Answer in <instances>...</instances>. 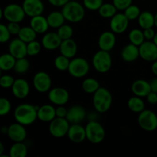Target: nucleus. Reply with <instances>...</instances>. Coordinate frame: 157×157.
Listing matches in <instances>:
<instances>
[{
	"instance_id": "nucleus-4",
	"label": "nucleus",
	"mask_w": 157,
	"mask_h": 157,
	"mask_svg": "<svg viewBox=\"0 0 157 157\" xmlns=\"http://www.w3.org/2000/svg\"><path fill=\"white\" fill-rule=\"evenodd\" d=\"M26 14L22 6L11 3L7 5L4 9L0 10V18H4L9 22H21L25 18Z\"/></svg>"
},
{
	"instance_id": "nucleus-10",
	"label": "nucleus",
	"mask_w": 157,
	"mask_h": 157,
	"mask_svg": "<svg viewBox=\"0 0 157 157\" xmlns=\"http://www.w3.org/2000/svg\"><path fill=\"white\" fill-rule=\"evenodd\" d=\"M32 84L34 88L38 92L46 93L52 89V78L47 72L38 71L34 75Z\"/></svg>"
},
{
	"instance_id": "nucleus-55",
	"label": "nucleus",
	"mask_w": 157,
	"mask_h": 157,
	"mask_svg": "<svg viewBox=\"0 0 157 157\" xmlns=\"http://www.w3.org/2000/svg\"><path fill=\"white\" fill-rule=\"evenodd\" d=\"M153 42H154L155 44H156V45H157V32H156V35H155L154 38H153Z\"/></svg>"
},
{
	"instance_id": "nucleus-2",
	"label": "nucleus",
	"mask_w": 157,
	"mask_h": 157,
	"mask_svg": "<svg viewBox=\"0 0 157 157\" xmlns=\"http://www.w3.org/2000/svg\"><path fill=\"white\" fill-rule=\"evenodd\" d=\"M93 106L97 113H104L108 111L113 103V96L108 89L101 87L93 95Z\"/></svg>"
},
{
	"instance_id": "nucleus-34",
	"label": "nucleus",
	"mask_w": 157,
	"mask_h": 157,
	"mask_svg": "<svg viewBox=\"0 0 157 157\" xmlns=\"http://www.w3.org/2000/svg\"><path fill=\"white\" fill-rule=\"evenodd\" d=\"M101 87L99 81L93 78H87L83 81L82 89L87 94H94Z\"/></svg>"
},
{
	"instance_id": "nucleus-26",
	"label": "nucleus",
	"mask_w": 157,
	"mask_h": 157,
	"mask_svg": "<svg viewBox=\"0 0 157 157\" xmlns=\"http://www.w3.org/2000/svg\"><path fill=\"white\" fill-rule=\"evenodd\" d=\"M30 26L37 32V34L46 33L50 28L47 17H44L42 15L31 18Z\"/></svg>"
},
{
	"instance_id": "nucleus-46",
	"label": "nucleus",
	"mask_w": 157,
	"mask_h": 157,
	"mask_svg": "<svg viewBox=\"0 0 157 157\" xmlns=\"http://www.w3.org/2000/svg\"><path fill=\"white\" fill-rule=\"evenodd\" d=\"M7 27L12 35H18L21 28L18 22H9Z\"/></svg>"
},
{
	"instance_id": "nucleus-16",
	"label": "nucleus",
	"mask_w": 157,
	"mask_h": 157,
	"mask_svg": "<svg viewBox=\"0 0 157 157\" xmlns=\"http://www.w3.org/2000/svg\"><path fill=\"white\" fill-rule=\"evenodd\" d=\"M87 117V111L81 105H74L69 107L66 119L71 124H81L85 120Z\"/></svg>"
},
{
	"instance_id": "nucleus-23",
	"label": "nucleus",
	"mask_w": 157,
	"mask_h": 157,
	"mask_svg": "<svg viewBox=\"0 0 157 157\" xmlns=\"http://www.w3.org/2000/svg\"><path fill=\"white\" fill-rule=\"evenodd\" d=\"M131 90L135 96L140 97L142 98H147V95L151 92L150 82L143 79L136 80L132 84Z\"/></svg>"
},
{
	"instance_id": "nucleus-18",
	"label": "nucleus",
	"mask_w": 157,
	"mask_h": 157,
	"mask_svg": "<svg viewBox=\"0 0 157 157\" xmlns=\"http://www.w3.org/2000/svg\"><path fill=\"white\" fill-rule=\"evenodd\" d=\"M9 52L16 59L26 58L27 54V43L21 41L19 38H15L9 42Z\"/></svg>"
},
{
	"instance_id": "nucleus-42",
	"label": "nucleus",
	"mask_w": 157,
	"mask_h": 157,
	"mask_svg": "<svg viewBox=\"0 0 157 157\" xmlns=\"http://www.w3.org/2000/svg\"><path fill=\"white\" fill-rule=\"evenodd\" d=\"M12 110V104L7 98H2L0 99V116L4 117L9 114Z\"/></svg>"
},
{
	"instance_id": "nucleus-20",
	"label": "nucleus",
	"mask_w": 157,
	"mask_h": 157,
	"mask_svg": "<svg viewBox=\"0 0 157 157\" xmlns=\"http://www.w3.org/2000/svg\"><path fill=\"white\" fill-rule=\"evenodd\" d=\"M116 34L112 31H106L101 33L98 38V46L101 50L110 52L116 45Z\"/></svg>"
},
{
	"instance_id": "nucleus-24",
	"label": "nucleus",
	"mask_w": 157,
	"mask_h": 157,
	"mask_svg": "<svg viewBox=\"0 0 157 157\" xmlns=\"http://www.w3.org/2000/svg\"><path fill=\"white\" fill-rule=\"evenodd\" d=\"M56 117L55 107L51 104H44L38 107V120L44 123H50Z\"/></svg>"
},
{
	"instance_id": "nucleus-11",
	"label": "nucleus",
	"mask_w": 157,
	"mask_h": 157,
	"mask_svg": "<svg viewBox=\"0 0 157 157\" xmlns=\"http://www.w3.org/2000/svg\"><path fill=\"white\" fill-rule=\"evenodd\" d=\"M48 98L49 101L54 105H65L70 99V94L67 90L64 87H57L49 90Z\"/></svg>"
},
{
	"instance_id": "nucleus-51",
	"label": "nucleus",
	"mask_w": 157,
	"mask_h": 157,
	"mask_svg": "<svg viewBox=\"0 0 157 157\" xmlns=\"http://www.w3.org/2000/svg\"><path fill=\"white\" fill-rule=\"evenodd\" d=\"M150 87H151V91L157 93V77L154 78L150 81Z\"/></svg>"
},
{
	"instance_id": "nucleus-31",
	"label": "nucleus",
	"mask_w": 157,
	"mask_h": 157,
	"mask_svg": "<svg viewBox=\"0 0 157 157\" xmlns=\"http://www.w3.org/2000/svg\"><path fill=\"white\" fill-rule=\"evenodd\" d=\"M127 107L129 110H131L133 113H140L143 110H145V104L143 101L142 98L138 96L131 97L127 101Z\"/></svg>"
},
{
	"instance_id": "nucleus-43",
	"label": "nucleus",
	"mask_w": 157,
	"mask_h": 157,
	"mask_svg": "<svg viewBox=\"0 0 157 157\" xmlns=\"http://www.w3.org/2000/svg\"><path fill=\"white\" fill-rule=\"evenodd\" d=\"M15 79L9 75H2L0 78V85L2 88H12Z\"/></svg>"
},
{
	"instance_id": "nucleus-49",
	"label": "nucleus",
	"mask_w": 157,
	"mask_h": 157,
	"mask_svg": "<svg viewBox=\"0 0 157 157\" xmlns=\"http://www.w3.org/2000/svg\"><path fill=\"white\" fill-rule=\"evenodd\" d=\"M70 0H48L49 3L52 6H55V7H61L65 6Z\"/></svg>"
},
{
	"instance_id": "nucleus-50",
	"label": "nucleus",
	"mask_w": 157,
	"mask_h": 157,
	"mask_svg": "<svg viewBox=\"0 0 157 157\" xmlns=\"http://www.w3.org/2000/svg\"><path fill=\"white\" fill-rule=\"evenodd\" d=\"M147 102L150 104H157V93L156 92L151 91L148 95L147 96Z\"/></svg>"
},
{
	"instance_id": "nucleus-27",
	"label": "nucleus",
	"mask_w": 157,
	"mask_h": 157,
	"mask_svg": "<svg viewBox=\"0 0 157 157\" xmlns=\"http://www.w3.org/2000/svg\"><path fill=\"white\" fill-rule=\"evenodd\" d=\"M137 21L140 29H146L153 28L155 26V15L149 11L141 12Z\"/></svg>"
},
{
	"instance_id": "nucleus-53",
	"label": "nucleus",
	"mask_w": 157,
	"mask_h": 157,
	"mask_svg": "<svg viewBox=\"0 0 157 157\" xmlns=\"http://www.w3.org/2000/svg\"><path fill=\"white\" fill-rule=\"evenodd\" d=\"M4 144L2 143H0V156L3 155V153H4Z\"/></svg>"
},
{
	"instance_id": "nucleus-17",
	"label": "nucleus",
	"mask_w": 157,
	"mask_h": 157,
	"mask_svg": "<svg viewBox=\"0 0 157 157\" xmlns=\"http://www.w3.org/2000/svg\"><path fill=\"white\" fill-rule=\"evenodd\" d=\"M41 42L42 47L44 49L48 51H54L59 49L62 40L57 32H50L44 34Z\"/></svg>"
},
{
	"instance_id": "nucleus-19",
	"label": "nucleus",
	"mask_w": 157,
	"mask_h": 157,
	"mask_svg": "<svg viewBox=\"0 0 157 157\" xmlns=\"http://www.w3.org/2000/svg\"><path fill=\"white\" fill-rule=\"evenodd\" d=\"M67 136L71 142L81 144L87 140L85 127H83L81 124H71Z\"/></svg>"
},
{
	"instance_id": "nucleus-35",
	"label": "nucleus",
	"mask_w": 157,
	"mask_h": 157,
	"mask_svg": "<svg viewBox=\"0 0 157 157\" xmlns=\"http://www.w3.org/2000/svg\"><path fill=\"white\" fill-rule=\"evenodd\" d=\"M129 40L130 43L136 45L140 46L146 41L145 37H144V30L140 29H132L129 33Z\"/></svg>"
},
{
	"instance_id": "nucleus-32",
	"label": "nucleus",
	"mask_w": 157,
	"mask_h": 157,
	"mask_svg": "<svg viewBox=\"0 0 157 157\" xmlns=\"http://www.w3.org/2000/svg\"><path fill=\"white\" fill-rule=\"evenodd\" d=\"M37 35H38L37 32L30 25L24 26L21 28V30L18 35V38L28 44L31 41L36 40Z\"/></svg>"
},
{
	"instance_id": "nucleus-56",
	"label": "nucleus",
	"mask_w": 157,
	"mask_h": 157,
	"mask_svg": "<svg viewBox=\"0 0 157 157\" xmlns=\"http://www.w3.org/2000/svg\"><path fill=\"white\" fill-rule=\"evenodd\" d=\"M155 27L157 28V12L155 15Z\"/></svg>"
},
{
	"instance_id": "nucleus-12",
	"label": "nucleus",
	"mask_w": 157,
	"mask_h": 157,
	"mask_svg": "<svg viewBox=\"0 0 157 157\" xmlns=\"http://www.w3.org/2000/svg\"><path fill=\"white\" fill-rule=\"evenodd\" d=\"M140 48V57L144 61L153 62L157 60V45L153 41L146 40Z\"/></svg>"
},
{
	"instance_id": "nucleus-14",
	"label": "nucleus",
	"mask_w": 157,
	"mask_h": 157,
	"mask_svg": "<svg viewBox=\"0 0 157 157\" xmlns=\"http://www.w3.org/2000/svg\"><path fill=\"white\" fill-rule=\"evenodd\" d=\"M130 20L124 13H117L110 18V28L115 34H122L127 30Z\"/></svg>"
},
{
	"instance_id": "nucleus-30",
	"label": "nucleus",
	"mask_w": 157,
	"mask_h": 157,
	"mask_svg": "<svg viewBox=\"0 0 157 157\" xmlns=\"http://www.w3.org/2000/svg\"><path fill=\"white\" fill-rule=\"evenodd\" d=\"M16 58L10 53L2 54L0 56V69L4 71H8L14 69Z\"/></svg>"
},
{
	"instance_id": "nucleus-3",
	"label": "nucleus",
	"mask_w": 157,
	"mask_h": 157,
	"mask_svg": "<svg viewBox=\"0 0 157 157\" xmlns=\"http://www.w3.org/2000/svg\"><path fill=\"white\" fill-rule=\"evenodd\" d=\"M66 21L70 22H80L85 16V7L76 0H70L61 9Z\"/></svg>"
},
{
	"instance_id": "nucleus-22",
	"label": "nucleus",
	"mask_w": 157,
	"mask_h": 157,
	"mask_svg": "<svg viewBox=\"0 0 157 157\" xmlns=\"http://www.w3.org/2000/svg\"><path fill=\"white\" fill-rule=\"evenodd\" d=\"M121 55L122 59L126 62H133L136 61L140 57L139 46L132 43L126 44L121 50Z\"/></svg>"
},
{
	"instance_id": "nucleus-39",
	"label": "nucleus",
	"mask_w": 157,
	"mask_h": 157,
	"mask_svg": "<svg viewBox=\"0 0 157 157\" xmlns=\"http://www.w3.org/2000/svg\"><path fill=\"white\" fill-rule=\"evenodd\" d=\"M124 13L125 14L127 18L130 21H133V20L138 19V18H139L140 15L141 13V11L139 6L132 4L124 11Z\"/></svg>"
},
{
	"instance_id": "nucleus-5",
	"label": "nucleus",
	"mask_w": 157,
	"mask_h": 157,
	"mask_svg": "<svg viewBox=\"0 0 157 157\" xmlns=\"http://www.w3.org/2000/svg\"><path fill=\"white\" fill-rule=\"evenodd\" d=\"M85 129L87 140L91 144H101L105 139V129L98 121L90 120L86 125Z\"/></svg>"
},
{
	"instance_id": "nucleus-15",
	"label": "nucleus",
	"mask_w": 157,
	"mask_h": 157,
	"mask_svg": "<svg viewBox=\"0 0 157 157\" xmlns=\"http://www.w3.org/2000/svg\"><path fill=\"white\" fill-rule=\"evenodd\" d=\"M21 6L24 9L26 16L30 18L42 15L44 10V3L41 0H24Z\"/></svg>"
},
{
	"instance_id": "nucleus-7",
	"label": "nucleus",
	"mask_w": 157,
	"mask_h": 157,
	"mask_svg": "<svg viewBox=\"0 0 157 157\" xmlns=\"http://www.w3.org/2000/svg\"><path fill=\"white\" fill-rule=\"evenodd\" d=\"M90 71V64L84 58H74L71 60L68 67V73L75 78L85 77Z\"/></svg>"
},
{
	"instance_id": "nucleus-29",
	"label": "nucleus",
	"mask_w": 157,
	"mask_h": 157,
	"mask_svg": "<svg viewBox=\"0 0 157 157\" xmlns=\"http://www.w3.org/2000/svg\"><path fill=\"white\" fill-rule=\"evenodd\" d=\"M27 155L28 147L24 142L14 143L9 149V157H26Z\"/></svg>"
},
{
	"instance_id": "nucleus-13",
	"label": "nucleus",
	"mask_w": 157,
	"mask_h": 157,
	"mask_svg": "<svg viewBox=\"0 0 157 157\" xmlns=\"http://www.w3.org/2000/svg\"><path fill=\"white\" fill-rule=\"evenodd\" d=\"M7 135L12 142H24L27 137V130L25 126L15 122L8 127Z\"/></svg>"
},
{
	"instance_id": "nucleus-44",
	"label": "nucleus",
	"mask_w": 157,
	"mask_h": 157,
	"mask_svg": "<svg viewBox=\"0 0 157 157\" xmlns=\"http://www.w3.org/2000/svg\"><path fill=\"white\" fill-rule=\"evenodd\" d=\"M12 34L9 32L7 25L4 24L0 25V42L4 44L10 40Z\"/></svg>"
},
{
	"instance_id": "nucleus-33",
	"label": "nucleus",
	"mask_w": 157,
	"mask_h": 157,
	"mask_svg": "<svg viewBox=\"0 0 157 157\" xmlns=\"http://www.w3.org/2000/svg\"><path fill=\"white\" fill-rule=\"evenodd\" d=\"M117 9L116 6L113 5V3L106 2L101 6V8L98 10L99 15L104 18H111L117 13Z\"/></svg>"
},
{
	"instance_id": "nucleus-45",
	"label": "nucleus",
	"mask_w": 157,
	"mask_h": 157,
	"mask_svg": "<svg viewBox=\"0 0 157 157\" xmlns=\"http://www.w3.org/2000/svg\"><path fill=\"white\" fill-rule=\"evenodd\" d=\"M113 3L117 10L124 11L130 5L133 4V0H113Z\"/></svg>"
},
{
	"instance_id": "nucleus-52",
	"label": "nucleus",
	"mask_w": 157,
	"mask_h": 157,
	"mask_svg": "<svg viewBox=\"0 0 157 157\" xmlns=\"http://www.w3.org/2000/svg\"><path fill=\"white\" fill-rule=\"evenodd\" d=\"M151 71L155 76L157 77V60L154 61L151 65Z\"/></svg>"
},
{
	"instance_id": "nucleus-48",
	"label": "nucleus",
	"mask_w": 157,
	"mask_h": 157,
	"mask_svg": "<svg viewBox=\"0 0 157 157\" xmlns=\"http://www.w3.org/2000/svg\"><path fill=\"white\" fill-rule=\"evenodd\" d=\"M144 30V37L147 41H153L155 35H156V32L153 29V28H150V29H143Z\"/></svg>"
},
{
	"instance_id": "nucleus-9",
	"label": "nucleus",
	"mask_w": 157,
	"mask_h": 157,
	"mask_svg": "<svg viewBox=\"0 0 157 157\" xmlns=\"http://www.w3.org/2000/svg\"><path fill=\"white\" fill-rule=\"evenodd\" d=\"M71 124L66 118L55 117L49 123V133L55 138H62L67 136Z\"/></svg>"
},
{
	"instance_id": "nucleus-41",
	"label": "nucleus",
	"mask_w": 157,
	"mask_h": 157,
	"mask_svg": "<svg viewBox=\"0 0 157 157\" xmlns=\"http://www.w3.org/2000/svg\"><path fill=\"white\" fill-rule=\"evenodd\" d=\"M104 4V0H83V5L85 9L90 11H98Z\"/></svg>"
},
{
	"instance_id": "nucleus-47",
	"label": "nucleus",
	"mask_w": 157,
	"mask_h": 157,
	"mask_svg": "<svg viewBox=\"0 0 157 157\" xmlns=\"http://www.w3.org/2000/svg\"><path fill=\"white\" fill-rule=\"evenodd\" d=\"M67 110L68 109L66 108L64 105L57 106L55 108V111H56V117H61V118H66L67 114Z\"/></svg>"
},
{
	"instance_id": "nucleus-8",
	"label": "nucleus",
	"mask_w": 157,
	"mask_h": 157,
	"mask_svg": "<svg viewBox=\"0 0 157 157\" xmlns=\"http://www.w3.org/2000/svg\"><path fill=\"white\" fill-rule=\"evenodd\" d=\"M137 123L142 130L153 132L157 129V115L152 110H144L139 113Z\"/></svg>"
},
{
	"instance_id": "nucleus-36",
	"label": "nucleus",
	"mask_w": 157,
	"mask_h": 157,
	"mask_svg": "<svg viewBox=\"0 0 157 157\" xmlns=\"http://www.w3.org/2000/svg\"><path fill=\"white\" fill-rule=\"evenodd\" d=\"M30 68V62L26 58H18L16 59L15 67L13 70L15 71V73L18 75H24L27 73L28 71Z\"/></svg>"
},
{
	"instance_id": "nucleus-6",
	"label": "nucleus",
	"mask_w": 157,
	"mask_h": 157,
	"mask_svg": "<svg viewBox=\"0 0 157 157\" xmlns=\"http://www.w3.org/2000/svg\"><path fill=\"white\" fill-rule=\"evenodd\" d=\"M93 67L98 73L108 72L112 67V57L110 52L101 50L96 52L92 58Z\"/></svg>"
},
{
	"instance_id": "nucleus-28",
	"label": "nucleus",
	"mask_w": 157,
	"mask_h": 157,
	"mask_svg": "<svg viewBox=\"0 0 157 157\" xmlns=\"http://www.w3.org/2000/svg\"><path fill=\"white\" fill-rule=\"evenodd\" d=\"M48 22L49 27L52 29H57L61 27L64 24L66 19L63 15L62 12L59 11H55L51 12L47 16Z\"/></svg>"
},
{
	"instance_id": "nucleus-25",
	"label": "nucleus",
	"mask_w": 157,
	"mask_h": 157,
	"mask_svg": "<svg viewBox=\"0 0 157 157\" xmlns=\"http://www.w3.org/2000/svg\"><path fill=\"white\" fill-rule=\"evenodd\" d=\"M61 55H64L67 58L72 59L76 56L78 52V44L76 41L72 38L63 40L59 48Z\"/></svg>"
},
{
	"instance_id": "nucleus-38",
	"label": "nucleus",
	"mask_w": 157,
	"mask_h": 157,
	"mask_svg": "<svg viewBox=\"0 0 157 157\" xmlns=\"http://www.w3.org/2000/svg\"><path fill=\"white\" fill-rule=\"evenodd\" d=\"M57 33L58 34L61 40H67L72 38L74 35V30L70 25L64 24L61 27L58 28L57 30Z\"/></svg>"
},
{
	"instance_id": "nucleus-21",
	"label": "nucleus",
	"mask_w": 157,
	"mask_h": 157,
	"mask_svg": "<svg viewBox=\"0 0 157 157\" xmlns=\"http://www.w3.org/2000/svg\"><path fill=\"white\" fill-rule=\"evenodd\" d=\"M11 89L15 98L20 100L26 98L30 93V86L29 82L23 78L15 79V83Z\"/></svg>"
},
{
	"instance_id": "nucleus-1",
	"label": "nucleus",
	"mask_w": 157,
	"mask_h": 157,
	"mask_svg": "<svg viewBox=\"0 0 157 157\" xmlns=\"http://www.w3.org/2000/svg\"><path fill=\"white\" fill-rule=\"evenodd\" d=\"M38 107L30 104H21L15 107L14 118L15 121L24 126L32 125L38 119Z\"/></svg>"
},
{
	"instance_id": "nucleus-37",
	"label": "nucleus",
	"mask_w": 157,
	"mask_h": 157,
	"mask_svg": "<svg viewBox=\"0 0 157 157\" xmlns=\"http://www.w3.org/2000/svg\"><path fill=\"white\" fill-rule=\"evenodd\" d=\"M70 62V58H67L64 55H60L55 58V61H54V65L56 67L57 70L60 71H66L68 70Z\"/></svg>"
},
{
	"instance_id": "nucleus-40",
	"label": "nucleus",
	"mask_w": 157,
	"mask_h": 157,
	"mask_svg": "<svg viewBox=\"0 0 157 157\" xmlns=\"http://www.w3.org/2000/svg\"><path fill=\"white\" fill-rule=\"evenodd\" d=\"M42 48L41 42H38V41L35 40L27 44V54L29 56L33 57L36 56L40 53Z\"/></svg>"
},
{
	"instance_id": "nucleus-54",
	"label": "nucleus",
	"mask_w": 157,
	"mask_h": 157,
	"mask_svg": "<svg viewBox=\"0 0 157 157\" xmlns=\"http://www.w3.org/2000/svg\"><path fill=\"white\" fill-rule=\"evenodd\" d=\"M7 131H8V127H3L2 128V133H6L7 134Z\"/></svg>"
}]
</instances>
